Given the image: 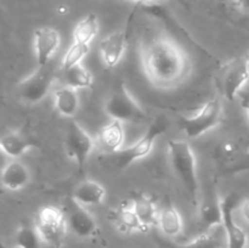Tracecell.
<instances>
[{"label": "cell", "instance_id": "6da1fadb", "mask_svg": "<svg viewBox=\"0 0 249 248\" xmlns=\"http://www.w3.org/2000/svg\"><path fill=\"white\" fill-rule=\"evenodd\" d=\"M143 73L151 84L160 89H172L181 84L191 72L187 53L169 38L146 41L140 53Z\"/></svg>", "mask_w": 249, "mask_h": 248}, {"label": "cell", "instance_id": "7a4b0ae2", "mask_svg": "<svg viewBox=\"0 0 249 248\" xmlns=\"http://www.w3.org/2000/svg\"><path fill=\"white\" fill-rule=\"evenodd\" d=\"M168 157L172 169L184 189L192 206H198L199 181L197 174L196 156L190 143L185 140H170L168 142Z\"/></svg>", "mask_w": 249, "mask_h": 248}, {"label": "cell", "instance_id": "3957f363", "mask_svg": "<svg viewBox=\"0 0 249 248\" xmlns=\"http://www.w3.org/2000/svg\"><path fill=\"white\" fill-rule=\"evenodd\" d=\"M168 125L169 122L165 117H158L148 125L145 133L133 145L123 147L113 155L106 156V159L109 160L118 170L126 169L136 160L143 159L152 152L156 141L167 131Z\"/></svg>", "mask_w": 249, "mask_h": 248}, {"label": "cell", "instance_id": "277c9868", "mask_svg": "<svg viewBox=\"0 0 249 248\" xmlns=\"http://www.w3.org/2000/svg\"><path fill=\"white\" fill-rule=\"evenodd\" d=\"M105 112L112 121L121 123H139L146 119V112L134 99L124 82L119 83L106 100Z\"/></svg>", "mask_w": 249, "mask_h": 248}, {"label": "cell", "instance_id": "5b68a950", "mask_svg": "<svg viewBox=\"0 0 249 248\" xmlns=\"http://www.w3.org/2000/svg\"><path fill=\"white\" fill-rule=\"evenodd\" d=\"M56 79V71L53 63L38 66L32 74L19 82L17 94L19 99L28 105H36L43 101L53 89Z\"/></svg>", "mask_w": 249, "mask_h": 248}, {"label": "cell", "instance_id": "8992f818", "mask_svg": "<svg viewBox=\"0 0 249 248\" xmlns=\"http://www.w3.org/2000/svg\"><path fill=\"white\" fill-rule=\"evenodd\" d=\"M223 116L220 100L212 99L204 102L195 116L180 118L179 125L187 138L197 139L221 124Z\"/></svg>", "mask_w": 249, "mask_h": 248}, {"label": "cell", "instance_id": "52a82bcc", "mask_svg": "<svg viewBox=\"0 0 249 248\" xmlns=\"http://www.w3.org/2000/svg\"><path fill=\"white\" fill-rule=\"evenodd\" d=\"M36 228L43 243L51 248H61L67 232L65 212L56 206H45L39 211Z\"/></svg>", "mask_w": 249, "mask_h": 248}, {"label": "cell", "instance_id": "ba28073f", "mask_svg": "<svg viewBox=\"0 0 249 248\" xmlns=\"http://www.w3.org/2000/svg\"><path fill=\"white\" fill-rule=\"evenodd\" d=\"M94 147L95 141L90 134L79 123L75 121L71 122L66 130L65 150L68 157L75 162L79 173L84 170Z\"/></svg>", "mask_w": 249, "mask_h": 248}, {"label": "cell", "instance_id": "9c48e42d", "mask_svg": "<svg viewBox=\"0 0 249 248\" xmlns=\"http://www.w3.org/2000/svg\"><path fill=\"white\" fill-rule=\"evenodd\" d=\"M240 198L235 194L228 195L220 201L221 228L225 237V248H247V233L236 221L235 211Z\"/></svg>", "mask_w": 249, "mask_h": 248}, {"label": "cell", "instance_id": "30bf717a", "mask_svg": "<svg viewBox=\"0 0 249 248\" xmlns=\"http://www.w3.org/2000/svg\"><path fill=\"white\" fill-rule=\"evenodd\" d=\"M249 60L248 56L233 58L224 67L221 75V92L228 101H235L237 92L248 85Z\"/></svg>", "mask_w": 249, "mask_h": 248}, {"label": "cell", "instance_id": "8fae6325", "mask_svg": "<svg viewBox=\"0 0 249 248\" xmlns=\"http://www.w3.org/2000/svg\"><path fill=\"white\" fill-rule=\"evenodd\" d=\"M63 212H65L67 229H70L78 237H94L99 232L96 219L88 211L87 207L77 203L71 198L66 207V211Z\"/></svg>", "mask_w": 249, "mask_h": 248}, {"label": "cell", "instance_id": "7c38bea8", "mask_svg": "<svg viewBox=\"0 0 249 248\" xmlns=\"http://www.w3.org/2000/svg\"><path fill=\"white\" fill-rule=\"evenodd\" d=\"M61 35L53 27H40L34 32V51L36 65L44 66L51 62V58L60 48Z\"/></svg>", "mask_w": 249, "mask_h": 248}, {"label": "cell", "instance_id": "4fadbf2b", "mask_svg": "<svg viewBox=\"0 0 249 248\" xmlns=\"http://www.w3.org/2000/svg\"><path fill=\"white\" fill-rule=\"evenodd\" d=\"M126 43H128V28L113 32L100 41V53L107 67L113 68L121 62L125 53Z\"/></svg>", "mask_w": 249, "mask_h": 248}, {"label": "cell", "instance_id": "5bb4252c", "mask_svg": "<svg viewBox=\"0 0 249 248\" xmlns=\"http://www.w3.org/2000/svg\"><path fill=\"white\" fill-rule=\"evenodd\" d=\"M124 141H125V134H124L123 123L112 121L97 133L95 145L102 153L108 156L121 151L124 146Z\"/></svg>", "mask_w": 249, "mask_h": 248}, {"label": "cell", "instance_id": "9a60e30c", "mask_svg": "<svg viewBox=\"0 0 249 248\" xmlns=\"http://www.w3.org/2000/svg\"><path fill=\"white\" fill-rule=\"evenodd\" d=\"M39 142L31 134L23 131H10L0 138V151L9 157H21L23 153L33 147H38Z\"/></svg>", "mask_w": 249, "mask_h": 248}, {"label": "cell", "instance_id": "2e32d148", "mask_svg": "<svg viewBox=\"0 0 249 248\" xmlns=\"http://www.w3.org/2000/svg\"><path fill=\"white\" fill-rule=\"evenodd\" d=\"M157 226L168 237H178L184 229L181 214L168 196L163 201L162 208L158 209Z\"/></svg>", "mask_w": 249, "mask_h": 248}, {"label": "cell", "instance_id": "e0dca14e", "mask_svg": "<svg viewBox=\"0 0 249 248\" xmlns=\"http://www.w3.org/2000/svg\"><path fill=\"white\" fill-rule=\"evenodd\" d=\"M31 181V173L28 168L19 160H10L2 168L0 174V182L10 191H18L26 187Z\"/></svg>", "mask_w": 249, "mask_h": 248}, {"label": "cell", "instance_id": "ac0fdd59", "mask_svg": "<svg viewBox=\"0 0 249 248\" xmlns=\"http://www.w3.org/2000/svg\"><path fill=\"white\" fill-rule=\"evenodd\" d=\"M106 197V189L96 180H83L73 189L71 198L84 207L99 206Z\"/></svg>", "mask_w": 249, "mask_h": 248}, {"label": "cell", "instance_id": "d6986e66", "mask_svg": "<svg viewBox=\"0 0 249 248\" xmlns=\"http://www.w3.org/2000/svg\"><path fill=\"white\" fill-rule=\"evenodd\" d=\"M215 190L211 189L209 194L203 199L199 212V220L203 232L211 231L215 228H221V207Z\"/></svg>", "mask_w": 249, "mask_h": 248}, {"label": "cell", "instance_id": "ffe728a7", "mask_svg": "<svg viewBox=\"0 0 249 248\" xmlns=\"http://www.w3.org/2000/svg\"><path fill=\"white\" fill-rule=\"evenodd\" d=\"M130 207L143 225L150 229L157 225L158 208L152 197L143 192H133Z\"/></svg>", "mask_w": 249, "mask_h": 248}, {"label": "cell", "instance_id": "44dd1931", "mask_svg": "<svg viewBox=\"0 0 249 248\" xmlns=\"http://www.w3.org/2000/svg\"><path fill=\"white\" fill-rule=\"evenodd\" d=\"M111 220L122 232H147L150 228L143 225L131 209L130 204H123L111 212Z\"/></svg>", "mask_w": 249, "mask_h": 248}, {"label": "cell", "instance_id": "7402d4cb", "mask_svg": "<svg viewBox=\"0 0 249 248\" xmlns=\"http://www.w3.org/2000/svg\"><path fill=\"white\" fill-rule=\"evenodd\" d=\"M55 108L58 113L66 118H73L79 108V97L77 90L73 88L65 87L58 88L53 91Z\"/></svg>", "mask_w": 249, "mask_h": 248}, {"label": "cell", "instance_id": "603a6c76", "mask_svg": "<svg viewBox=\"0 0 249 248\" xmlns=\"http://www.w3.org/2000/svg\"><path fill=\"white\" fill-rule=\"evenodd\" d=\"M63 80L66 85L73 89H89L94 84V77L88 68H85L82 63L71 66V67L62 70Z\"/></svg>", "mask_w": 249, "mask_h": 248}, {"label": "cell", "instance_id": "cb8c5ba5", "mask_svg": "<svg viewBox=\"0 0 249 248\" xmlns=\"http://www.w3.org/2000/svg\"><path fill=\"white\" fill-rule=\"evenodd\" d=\"M99 18L95 14H89L80 19L73 29V41L90 45L99 33Z\"/></svg>", "mask_w": 249, "mask_h": 248}, {"label": "cell", "instance_id": "d4e9b609", "mask_svg": "<svg viewBox=\"0 0 249 248\" xmlns=\"http://www.w3.org/2000/svg\"><path fill=\"white\" fill-rule=\"evenodd\" d=\"M15 243L17 248H41L43 241L36 225L22 224L15 233Z\"/></svg>", "mask_w": 249, "mask_h": 248}, {"label": "cell", "instance_id": "484cf974", "mask_svg": "<svg viewBox=\"0 0 249 248\" xmlns=\"http://www.w3.org/2000/svg\"><path fill=\"white\" fill-rule=\"evenodd\" d=\"M225 247V240L221 241L219 235L214 231H206L190 242L178 246L175 248H223Z\"/></svg>", "mask_w": 249, "mask_h": 248}, {"label": "cell", "instance_id": "4316f807", "mask_svg": "<svg viewBox=\"0 0 249 248\" xmlns=\"http://www.w3.org/2000/svg\"><path fill=\"white\" fill-rule=\"evenodd\" d=\"M89 45L88 44H80V43H74L73 41L72 45L68 48L67 53H65L62 60V70L71 67V66L78 65V63H82V61L84 60L85 56L89 53Z\"/></svg>", "mask_w": 249, "mask_h": 248}, {"label": "cell", "instance_id": "83f0119b", "mask_svg": "<svg viewBox=\"0 0 249 248\" xmlns=\"http://www.w3.org/2000/svg\"><path fill=\"white\" fill-rule=\"evenodd\" d=\"M242 152L240 146L237 143L232 142V141H226V142H223V145L220 146V158L225 163H230L235 160V158L237 157L240 153Z\"/></svg>", "mask_w": 249, "mask_h": 248}, {"label": "cell", "instance_id": "f1b7e54d", "mask_svg": "<svg viewBox=\"0 0 249 248\" xmlns=\"http://www.w3.org/2000/svg\"><path fill=\"white\" fill-rule=\"evenodd\" d=\"M96 1H118V2H135L138 6L140 5H148V4H156L158 1H163V0H96Z\"/></svg>", "mask_w": 249, "mask_h": 248}, {"label": "cell", "instance_id": "f546056e", "mask_svg": "<svg viewBox=\"0 0 249 248\" xmlns=\"http://www.w3.org/2000/svg\"><path fill=\"white\" fill-rule=\"evenodd\" d=\"M232 4L233 7L238 11H247L248 10V0H229Z\"/></svg>", "mask_w": 249, "mask_h": 248}, {"label": "cell", "instance_id": "4dcf8cb0", "mask_svg": "<svg viewBox=\"0 0 249 248\" xmlns=\"http://www.w3.org/2000/svg\"><path fill=\"white\" fill-rule=\"evenodd\" d=\"M0 248H9V247H7V246H6V245H5V243H4V242H2V241H1V240H0Z\"/></svg>", "mask_w": 249, "mask_h": 248}, {"label": "cell", "instance_id": "1f68e13d", "mask_svg": "<svg viewBox=\"0 0 249 248\" xmlns=\"http://www.w3.org/2000/svg\"><path fill=\"white\" fill-rule=\"evenodd\" d=\"M0 153H1V151H0Z\"/></svg>", "mask_w": 249, "mask_h": 248}]
</instances>
